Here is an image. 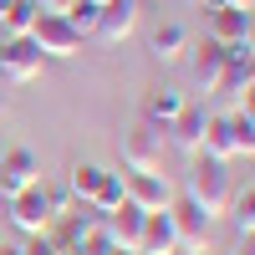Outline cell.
Here are the masks:
<instances>
[{
    "label": "cell",
    "instance_id": "cell-26",
    "mask_svg": "<svg viewBox=\"0 0 255 255\" xmlns=\"http://www.w3.org/2000/svg\"><path fill=\"white\" fill-rule=\"evenodd\" d=\"M67 5H72V0H41V10H56V15L67 10Z\"/></svg>",
    "mask_w": 255,
    "mask_h": 255
},
{
    "label": "cell",
    "instance_id": "cell-17",
    "mask_svg": "<svg viewBox=\"0 0 255 255\" xmlns=\"http://www.w3.org/2000/svg\"><path fill=\"white\" fill-rule=\"evenodd\" d=\"M148 51H153V61H179L189 51V31L179 26V20H168V26H158L153 36H148Z\"/></svg>",
    "mask_w": 255,
    "mask_h": 255
},
{
    "label": "cell",
    "instance_id": "cell-14",
    "mask_svg": "<svg viewBox=\"0 0 255 255\" xmlns=\"http://www.w3.org/2000/svg\"><path fill=\"white\" fill-rule=\"evenodd\" d=\"M199 153L220 158V163L240 158V143H235V133H230V118H225V113H209V118H204V143H199Z\"/></svg>",
    "mask_w": 255,
    "mask_h": 255
},
{
    "label": "cell",
    "instance_id": "cell-16",
    "mask_svg": "<svg viewBox=\"0 0 255 255\" xmlns=\"http://www.w3.org/2000/svg\"><path fill=\"white\" fill-rule=\"evenodd\" d=\"M220 72H225V46H220V41H204V46L194 51V61H189V77H194L199 92H215Z\"/></svg>",
    "mask_w": 255,
    "mask_h": 255
},
{
    "label": "cell",
    "instance_id": "cell-6",
    "mask_svg": "<svg viewBox=\"0 0 255 255\" xmlns=\"http://www.w3.org/2000/svg\"><path fill=\"white\" fill-rule=\"evenodd\" d=\"M163 148H168L163 128H153V123L138 118L123 133V143H118V158H123V168H163Z\"/></svg>",
    "mask_w": 255,
    "mask_h": 255
},
{
    "label": "cell",
    "instance_id": "cell-20",
    "mask_svg": "<svg viewBox=\"0 0 255 255\" xmlns=\"http://www.w3.org/2000/svg\"><path fill=\"white\" fill-rule=\"evenodd\" d=\"M123 199H128V194H123V168H108V174L97 179V189H92V199H87V204L97 209V215H113Z\"/></svg>",
    "mask_w": 255,
    "mask_h": 255
},
{
    "label": "cell",
    "instance_id": "cell-27",
    "mask_svg": "<svg viewBox=\"0 0 255 255\" xmlns=\"http://www.w3.org/2000/svg\"><path fill=\"white\" fill-rule=\"evenodd\" d=\"M230 255H255V245H250V240H235V250H230Z\"/></svg>",
    "mask_w": 255,
    "mask_h": 255
},
{
    "label": "cell",
    "instance_id": "cell-2",
    "mask_svg": "<svg viewBox=\"0 0 255 255\" xmlns=\"http://www.w3.org/2000/svg\"><path fill=\"white\" fill-rule=\"evenodd\" d=\"M168 225H174V250H184V255H209L215 220H209L194 199H174V204H168Z\"/></svg>",
    "mask_w": 255,
    "mask_h": 255
},
{
    "label": "cell",
    "instance_id": "cell-3",
    "mask_svg": "<svg viewBox=\"0 0 255 255\" xmlns=\"http://www.w3.org/2000/svg\"><path fill=\"white\" fill-rule=\"evenodd\" d=\"M5 220L20 230V235H46L51 220H56L51 189H46V184H31V189H20V194H10V199H5Z\"/></svg>",
    "mask_w": 255,
    "mask_h": 255
},
{
    "label": "cell",
    "instance_id": "cell-25",
    "mask_svg": "<svg viewBox=\"0 0 255 255\" xmlns=\"http://www.w3.org/2000/svg\"><path fill=\"white\" fill-rule=\"evenodd\" d=\"M20 255H56L46 235H26V245H20Z\"/></svg>",
    "mask_w": 255,
    "mask_h": 255
},
{
    "label": "cell",
    "instance_id": "cell-31",
    "mask_svg": "<svg viewBox=\"0 0 255 255\" xmlns=\"http://www.w3.org/2000/svg\"><path fill=\"white\" fill-rule=\"evenodd\" d=\"M67 255H92V250H67Z\"/></svg>",
    "mask_w": 255,
    "mask_h": 255
},
{
    "label": "cell",
    "instance_id": "cell-18",
    "mask_svg": "<svg viewBox=\"0 0 255 255\" xmlns=\"http://www.w3.org/2000/svg\"><path fill=\"white\" fill-rule=\"evenodd\" d=\"M36 15H41V0H10L0 15V36H31Z\"/></svg>",
    "mask_w": 255,
    "mask_h": 255
},
{
    "label": "cell",
    "instance_id": "cell-32",
    "mask_svg": "<svg viewBox=\"0 0 255 255\" xmlns=\"http://www.w3.org/2000/svg\"><path fill=\"white\" fill-rule=\"evenodd\" d=\"M5 5H10V0H0V15H5Z\"/></svg>",
    "mask_w": 255,
    "mask_h": 255
},
{
    "label": "cell",
    "instance_id": "cell-5",
    "mask_svg": "<svg viewBox=\"0 0 255 255\" xmlns=\"http://www.w3.org/2000/svg\"><path fill=\"white\" fill-rule=\"evenodd\" d=\"M46 72V56L36 51L31 36H0V82H10V87H26Z\"/></svg>",
    "mask_w": 255,
    "mask_h": 255
},
{
    "label": "cell",
    "instance_id": "cell-15",
    "mask_svg": "<svg viewBox=\"0 0 255 255\" xmlns=\"http://www.w3.org/2000/svg\"><path fill=\"white\" fill-rule=\"evenodd\" d=\"M138 255H179V250H174V225H168V209H163V215H143Z\"/></svg>",
    "mask_w": 255,
    "mask_h": 255
},
{
    "label": "cell",
    "instance_id": "cell-30",
    "mask_svg": "<svg viewBox=\"0 0 255 255\" xmlns=\"http://www.w3.org/2000/svg\"><path fill=\"white\" fill-rule=\"evenodd\" d=\"M0 255H20V245H0Z\"/></svg>",
    "mask_w": 255,
    "mask_h": 255
},
{
    "label": "cell",
    "instance_id": "cell-33",
    "mask_svg": "<svg viewBox=\"0 0 255 255\" xmlns=\"http://www.w3.org/2000/svg\"><path fill=\"white\" fill-rule=\"evenodd\" d=\"M92 5H97V10H102V5H108V0H92Z\"/></svg>",
    "mask_w": 255,
    "mask_h": 255
},
{
    "label": "cell",
    "instance_id": "cell-10",
    "mask_svg": "<svg viewBox=\"0 0 255 255\" xmlns=\"http://www.w3.org/2000/svg\"><path fill=\"white\" fill-rule=\"evenodd\" d=\"M204 118H209V113L199 108V102H184V113L163 128L168 148H179V153H189V158H194V153H199V143H204Z\"/></svg>",
    "mask_w": 255,
    "mask_h": 255
},
{
    "label": "cell",
    "instance_id": "cell-4",
    "mask_svg": "<svg viewBox=\"0 0 255 255\" xmlns=\"http://www.w3.org/2000/svg\"><path fill=\"white\" fill-rule=\"evenodd\" d=\"M123 194H128V204H138L143 215H163V209L179 199L168 174H158V168H123Z\"/></svg>",
    "mask_w": 255,
    "mask_h": 255
},
{
    "label": "cell",
    "instance_id": "cell-23",
    "mask_svg": "<svg viewBox=\"0 0 255 255\" xmlns=\"http://www.w3.org/2000/svg\"><path fill=\"white\" fill-rule=\"evenodd\" d=\"M225 118H230V133H235V143H240V158H250L255 153V118H250V108H235Z\"/></svg>",
    "mask_w": 255,
    "mask_h": 255
},
{
    "label": "cell",
    "instance_id": "cell-34",
    "mask_svg": "<svg viewBox=\"0 0 255 255\" xmlns=\"http://www.w3.org/2000/svg\"><path fill=\"white\" fill-rule=\"evenodd\" d=\"M0 87H5V82H0Z\"/></svg>",
    "mask_w": 255,
    "mask_h": 255
},
{
    "label": "cell",
    "instance_id": "cell-29",
    "mask_svg": "<svg viewBox=\"0 0 255 255\" xmlns=\"http://www.w3.org/2000/svg\"><path fill=\"white\" fill-rule=\"evenodd\" d=\"M225 5H240V10H250V5H255V0H225Z\"/></svg>",
    "mask_w": 255,
    "mask_h": 255
},
{
    "label": "cell",
    "instance_id": "cell-1",
    "mask_svg": "<svg viewBox=\"0 0 255 255\" xmlns=\"http://www.w3.org/2000/svg\"><path fill=\"white\" fill-rule=\"evenodd\" d=\"M184 199H194L209 220H220L230 199H235V179H230V163L220 158H209V153H194V163H189V194Z\"/></svg>",
    "mask_w": 255,
    "mask_h": 255
},
{
    "label": "cell",
    "instance_id": "cell-19",
    "mask_svg": "<svg viewBox=\"0 0 255 255\" xmlns=\"http://www.w3.org/2000/svg\"><path fill=\"white\" fill-rule=\"evenodd\" d=\"M250 87H255V67H230V61H225L215 92H225V97H235L240 108H250Z\"/></svg>",
    "mask_w": 255,
    "mask_h": 255
},
{
    "label": "cell",
    "instance_id": "cell-28",
    "mask_svg": "<svg viewBox=\"0 0 255 255\" xmlns=\"http://www.w3.org/2000/svg\"><path fill=\"white\" fill-rule=\"evenodd\" d=\"M102 255H138V250H123V245H108V250H102Z\"/></svg>",
    "mask_w": 255,
    "mask_h": 255
},
{
    "label": "cell",
    "instance_id": "cell-24",
    "mask_svg": "<svg viewBox=\"0 0 255 255\" xmlns=\"http://www.w3.org/2000/svg\"><path fill=\"white\" fill-rule=\"evenodd\" d=\"M61 15H67V26H72L82 41H87V36L97 31V5H92V0H72V5L61 10Z\"/></svg>",
    "mask_w": 255,
    "mask_h": 255
},
{
    "label": "cell",
    "instance_id": "cell-12",
    "mask_svg": "<svg viewBox=\"0 0 255 255\" xmlns=\"http://www.w3.org/2000/svg\"><path fill=\"white\" fill-rule=\"evenodd\" d=\"M184 87H174V82H163V87H153L143 97V123H153V128H168L179 113H184Z\"/></svg>",
    "mask_w": 255,
    "mask_h": 255
},
{
    "label": "cell",
    "instance_id": "cell-22",
    "mask_svg": "<svg viewBox=\"0 0 255 255\" xmlns=\"http://www.w3.org/2000/svg\"><path fill=\"white\" fill-rule=\"evenodd\" d=\"M102 174H108V168H102V163H72V184H67V194H72L77 204H87Z\"/></svg>",
    "mask_w": 255,
    "mask_h": 255
},
{
    "label": "cell",
    "instance_id": "cell-9",
    "mask_svg": "<svg viewBox=\"0 0 255 255\" xmlns=\"http://www.w3.org/2000/svg\"><path fill=\"white\" fill-rule=\"evenodd\" d=\"M138 31V0H108V5L97 10V41H108V46H123L128 36Z\"/></svg>",
    "mask_w": 255,
    "mask_h": 255
},
{
    "label": "cell",
    "instance_id": "cell-8",
    "mask_svg": "<svg viewBox=\"0 0 255 255\" xmlns=\"http://www.w3.org/2000/svg\"><path fill=\"white\" fill-rule=\"evenodd\" d=\"M41 184V158L31 153V148H5L0 153V199L20 194V189Z\"/></svg>",
    "mask_w": 255,
    "mask_h": 255
},
{
    "label": "cell",
    "instance_id": "cell-13",
    "mask_svg": "<svg viewBox=\"0 0 255 255\" xmlns=\"http://www.w3.org/2000/svg\"><path fill=\"white\" fill-rule=\"evenodd\" d=\"M209 41H220V46L250 41V10H240V5H220V10H209Z\"/></svg>",
    "mask_w": 255,
    "mask_h": 255
},
{
    "label": "cell",
    "instance_id": "cell-11",
    "mask_svg": "<svg viewBox=\"0 0 255 255\" xmlns=\"http://www.w3.org/2000/svg\"><path fill=\"white\" fill-rule=\"evenodd\" d=\"M138 230H143V209L138 204H118L113 215H102V235H108V245H123V250H138Z\"/></svg>",
    "mask_w": 255,
    "mask_h": 255
},
{
    "label": "cell",
    "instance_id": "cell-21",
    "mask_svg": "<svg viewBox=\"0 0 255 255\" xmlns=\"http://www.w3.org/2000/svg\"><path fill=\"white\" fill-rule=\"evenodd\" d=\"M225 215H230V225H235V235H240V240H250V235H255V189H250V184H245V189H235V199H230Z\"/></svg>",
    "mask_w": 255,
    "mask_h": 255
},
{
    "label": "cell",
    "instance_id": "cell-7",
    "mask_svg": "<svg viewBox=\"0 0 255 255\" xmlns=\"http://www.w3.org/2000/svg\"><path fill=\"white\" fill-rule=\"evenodd\" d=\"M31 41H36V51L46 56V61H72V56L82 51V36L67 26V15H56V10H41V15H36Z\"/></svg>",
    "mask_w": 255,
    "mask_h": 255
}]
</instances>
